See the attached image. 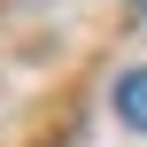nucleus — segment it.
Segmentation results:
<instances>
[{
    "label": "nucleus",
    "instance_id": "nucleus-1",
    "mask_svg": "<svg viewBox=\"0 0 147 147\" xmlns=\"http://www.w3.org/2000/svg\"><path fill=\"white\" fill-rule=\"evenodd\" d=\"M116 116H124L132 132H147V70H124V78H116Z\"/></svg>",
    "mask_w": 147,
    "mask_h": 147
},
{
    "label": "nucleus",
    "instance_id": "nucleus-2",
    "mask_svg": "<svg viewBox=\"0 0 147 147\" xmlns=\"http://www.w3.org/2000/svg\"><path fill=\"white\" fill-rule=\"evenodd\" d=\"M132 8H147V0H132Z\"/></svg>",
    "mask_w": 147,
    "mask_h": 147
}]
</instances>
